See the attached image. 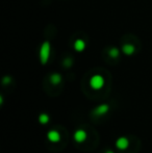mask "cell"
Masks as SVG:
<instances>
[{
  "instance_id": "1",
  "label": "cell",
  "mask_w": 152,
  "mask_h": 153,
  "mask_svg": "<svg viewBox=\"0 0 152 153\" xmlns=\"http://www.w3.org/2000/svg\"><path fill=\"white\" fill-rule=\"evenodd\" d=\"M50 50H51V46L49 42H44L42 44L40 48V61L43 65H45L48 62V59L50 56Z\"/></svg>"
},
{
  "instance_id": "2",
  "label": "cell",
  "mask_w": 152,
  "mask_h": 153,
  "mask_svg": "<svg viewBox=\"0 0 152 153\" xmlns=\"http://www.w3.org/2000/svg\"><path fill=\"white\" fill-rule=\"evenodd\" d=\"M90 85H91L94 90H100L101 88H103V85H104V78L101 75H94V76L90 79Z\"/></svg>"
},
{
  "instance_id": "3",
  "label": "cell",
  "mask_w": 152,
  "mask_h": 153,
  "mask_svg": "<svg viewBox=\"0 0 152 153\" xmlns=\"http://www.w3.org/2000/svg\"><path fill=\"white\" fill-rule=\"evenodd\" d=\"M108 111H110V106H108V104H101V105H99V106H97L95 109H94L93 114H94V116L100 117V116L105 115Z\"/></svg>"
},
{
  "instance_id": "4",
  "label": "cell",
  "mask_w": 152,
  "mask_h": 153,
  "mask_svg": "<svg viewBox=\"0 0 152 153\" xmlns=\"http://www.w3.org/2000/svg\"><path fill=\"white\" fill-rule=\"evenodd\" d=\"M116 146H117L118 149L120 150H125L126 148L129 146V141H128L127 137H119L116 142Z\"/></svg>"
},
{
  "instance_id": "5",
  "label": "cell",
  "mask_w": 152,
  "mask_h": 153,
  "mask_svg": "<svg viewBox=\"0 0 152 153\" xmlns=\"http://www.w3.org/2000/svg\"><path fill=\"white\" fill-rule=\"evenodd\" d=\"M87 139V132L82 129H78L75 133H74V140L77 142V143H82V142L85 141Z\"/></svg>"
},
{
  "instance_id": "6",
  "label": "cell",
  "mask_w": 152,
  "mask_h": 153,
  "mask_svg": "<svg viewBox=\"0 0 152 153\" xmlns=\"http://www.w3.org/2000/svg\"><path fill=\"white\" fill-rule=\"evenodd\" d=\"M47 137L52 143H57L61 140V135H59V133L56 130H50L47 133Z\"/></svg>"
},
{
  "instance_id": "7",
  "label": "cell",
  "mask_w": 152,
  "mask_h": 153,
  "mask_svg": "<svg viewBox=\"0 0 152 153\" xmlns=\"http://www.w3.org/2000/svg\"><path fill=\"white\" fill-rule=\"evenodd\" d=\"M85 48V42L81 39H77L74 43V49L77 51V52H82Z\"/></svg>"
},
{
  "instance_id": "8",
  "label": "cell",
  "mask_w": 152,
  "mask_h": 153,
  "mask_svg": "<svg viewBox=\"0 0 152 153\" xmlns=\"http://www.w3.org/2000/svg\"><path fill=\"white\" fill-rule=\"evenodd\" d=\"M122 51H123L125 54L131 55V54H133V53H134V51H136V48H134L132 45L126 44V45H124V46L122 47Z\"/></svg>"
},
{
  "instance_id": "9",
  "label": "cell",
  "mask_w": 152,
  "mask_h": 153,
  "mask_svg": "<svg viewBox=\"0 0 152 153\" xmlns=\"http://www.w3.org/2000/svg\"><path fill=\"white\" fill-rule=\"evenodd\" d=\"M50 81L52 85H59L62 81V76L59 74H57V73H54V74H52L50 76Z\"/></svg>"
},
{
  "instance_id": "10",
  "label": "cell",
  "mask_w": 152,
  "mask_h": 153,
  "mask_svg": "<svg viewBox=\"0 0 152 153\" xmlns=\"http://www.w3.org/2000/svg\"><path fill=\"white\" fill-rule=\"evenodd\" d=\"M39 121L41 124H47L49 121V116L47 114H41L40 117H39Z\"/></svg>"
},
{
  "instance_id": "11",
  "label": "cell",
  "mask_w": 152,
  "mask_h": 153,
  "mask_svg": "<svg viewBox=\"0 0 152 153\" xmlns=\"http://www.w3.org/2000/svg\"><path fill=\"white\" fill-rule=\"evenodd\" d=\"M119 53H120L119 49L115 48V47H114V48H110V51H108V54H110L112 57H114V59H116V57L119 56Z\"/></svg>"
},
{
  "instance_id": "12",
  "label": "cell",
  "mask_w": 152,
  "mask_h": 153,
  "mask_svg": "<svg viewBox=\"0 0 152 153\" xmlns=\"http://www.w3.org/2000/svg\"><path fill=\"white\" fill-rule=\"evenodd\" d=\"M10 83V77H5V78H4L3 79V83Z\"/></svg>"
},
{
  "instance_id": "13",
  "label": "cell",
  "mask_w": 152,
  "mask_h": 153,
  "mask_svg": "<svg viewBox=\"0 0 152 153\" xmlns=\"http://www.w3.org/2000/svg\"><path fill=\"white\" fill-rule=\"evenodd\" d=\"M70 65H71V61H70V59H68V61H65V66L69 67Z\"/></svg>"
},
{
  "instance_id": "14",
  "label": "cell",
  "mask_w": 152,
  "mask_h": 153,
  "mask_svg": "<svg viewBox=\"0 0 152 153\" xmlns=\"http://www.w3.org/2000/svg\"><path fill=\"white\" fill-rule=\"evenodd\" d=\"M105 153H114V152H113V151H106Z\"/></svg>"
}]
</instances>
